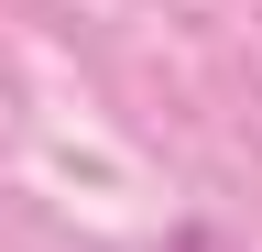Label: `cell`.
Listing matches in <instances>:
<instances>
[{"mask_svg": "<svg viewBox=\"0 0 262 252\" xmlns=\"http://www.w3.org/2000/svg\"><path fill=\"white\" fill-rule=\"evenodd\" d=\"M186 252H219V241H208V230H186Z\"/></svg>", "mask_w": 262, "mask_h": 252, "instance_id": "1", "label": "cell"}]
</instances>
